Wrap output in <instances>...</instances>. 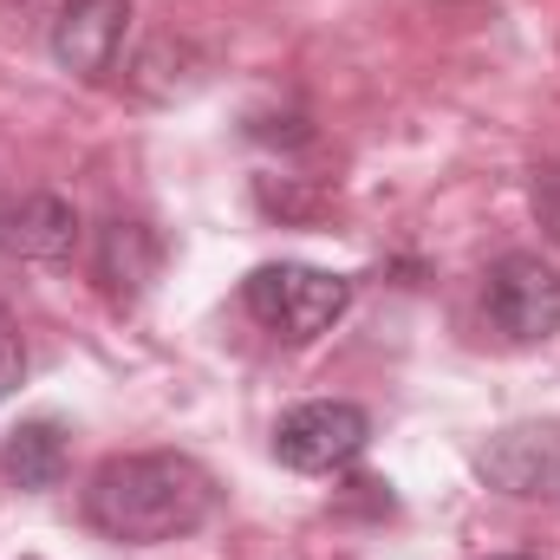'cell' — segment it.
Instances as JSON below:
<instances>
[{"instance_id":"cell-7","label":"cell","mask_w":560,"mask_h":560,"mask_svg":"<svg viewBox=\"0 0 560 560\" xmlns=\"http://www.w3.org/2000/svg\"><path fill=\"white\" fill-rule=\"evenodd\" d=\"M79 248V209L52 189H26L0 202V255L7 261H66Z\"/></svg>"},{"instance_id":"cell-1","label":"cell","mask_w":560,"mask_h":560,"mask_svg":"<svg viewBox=\"0 0 560 560\" xmlns=\"http://www.w3.org/2000/svg\"><path fill=\"white\" fill-rule=\"evenodd\" d=\"M79 509L118 548H163V541L196 535L222 509V489L183 450H131V456H105L92 469Z\"/></svg>"},{"instance_id":"cell-9","label":"cell","mask_w":560,"mask_h":560,"mask_svg":"<svg viewBox=\"0 0 560 560\" xmlns=\"http://www.w3.org/2000/svg\"><path fill=\"white\" fill-rule=\"evenodd\" d=\"M66 463H72V443H66V423H59V418L20 423V430L7 436V450H0L7 482H13V489H26V495L59 489V482H66Z\"/></svg>"},{"instance_id":"cell-6","label":"cell","mask_w":560,"mask_h":560,"mask_svg":"<svg viewBox=\"0 0 560 560\" xmlns=\"http://www.w3.org/2000/svg\"><path fill=\"white\" fill-rule=\"evenodd\" d=\"M125 39H131V0H66L46 33V52L59 72L105 85L125 59Z\"/></svg>"},{"instance_id":"cell-2","label":"cell","mask_w":560,"mask_h":560,"mask_svg":"<svg viewBox=\"0 0 560 560\" xmlns=\"http://www.w3.org/2000/svg\"><path fill=\"white\" fill-rule=\"evenodd\" d=\"M242 306L261 332L306 346V339H319L346 319L352 280L332 275V268H306V261H268V268H255L242 280Z\"/></svg>"},{"instance_id":"cell-12","label":"cell","mask_w":560,"mask_h":560,"mask_svg":"<svg viewBox=\"0 0 560 560\" xmlns=\"http://www.w3.org/2000/svg\"><path fill=\"white\" fill-rule=\"evenodd\" d=\"M495 560H528V555H495Z\"/></svg>"},{"instance_id":"cell-3","label":"cell","mask_w":560,"mask_h":560,"mask_svg":"<svg viewBox=\"0 0 560 560\" xmlns=\"http://www.w3.org/2000/svg\"><path fill=\"white\" fill-rule=\"evenodd\" d=\"M482 319L502 346H548L560 332V268L515 248L482 275Z\"/></svg>"},{"instance_id":"cell-4","label":"cell","mask_w":560,"mask_h":560,"mask_svg":"<svg viewBox=\"0 0 560 560\" xmlns=\"http://www.w3.org/2000/svg\"><path fill=\"white\" fill-rule=\"evenodd\" d=\"M365 443H372V418L352 398H313V405L280 411L275 423V456L287 469H300V476H332Z\"/></svg>"},{"instance_id":"cell-11","label":"cell","mask_w":560,"mask_h":560,"mask_svg":"<svg viewBox=\"0 0 560 560\" xmlns=\"http://www.w3.org/2000/svg\"><path fill=\"white\" fill-rule=\"evenodd\" d=\"M26 378V339H20V326H13V313L0 306V398L13 392Z\"/></svg>"},{"instance_id":"cell-8","label":"cell","mask_w":560,"mask_h":560,"mask_svg":"<svg viewBox=\"0 0 560 560\" xmlns=\"http://www.w3.org/2000/svg\"><path fill=\"white\" fill-rule=\"evenodd\" d=\"M163 275V235L143 215H112L92 242V280L105 287V300L131 306L150 293V280Z\"/></svg>"},{"instance_id":"cell-10","label":"cell","mask_w":560,"mask_h":560,"mask_svg":"<svg viewBox=\"0 0 560 560\" xmlns=\"http://www.w3.org/2000/svg\"><path fill=\"white\" fill-rule=\"evenodd\" d=\"M528 202H535V222L548 229V242L560 248V163H541V170H535Z\"/></svg>"},{"instance_id":"cell-5","label":"cell","mask_w":560,"mask_h":560,"mask_svg":"<svg viewBox=\"0 0 560 560\" xmlns=\"http://www.w3.org/2000/svg\"><path fill=\"white\" fill-rule=\"evenodd\" d=\"M476 476L522 502H560V418H528L495 430L476 450Z\"/></svg>"}]
</instances>
